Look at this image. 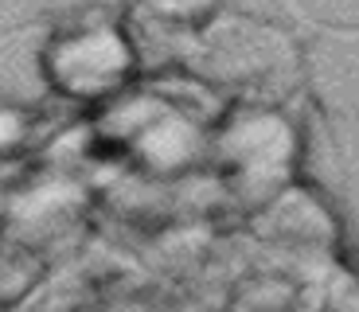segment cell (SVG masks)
I'll return each instance as SVG.
<instances>
[{"instance_id":"obj_1","label":"cell","mask_w":359,"mask_h":312,"mask_svg":"<svg viewBox=\"0 0 359 312\" xmlns=\"http://www.w3.org/2000/svg\"><path fill=\"white\" fill-rule=\"evenodd\" d=\"M141 51L117 16H71L59 20L39 47V74L47 90L67 102H109L126 94L137 79Z\"/></svg>"},{"instance_id":"obj_2","label":"cell","mask_w":359,"mask_h":312,"mask_svg":"<svg viewBox=\"0 0 359 312\" xmlns=\"http://www.w3.org/2000/svg\"><path fill=\"white\" fill-rule=\"evenodd\" d=\"M219 156L226 172L238 179V187L278 191L297 156V133L273 109H246L231 117L219 133Z\"/></svg>"},{"instance_id":"obj_3","label":"cell","mask_w":359,"mask_h":312,"mask_svg":"<svg viewBox=\"0 0 359 312\" xmlns=\"http://www.w3.org/2000/svg\"><path fill=\"white\" fill-rule=\"evenodd\" d=\"M133 4L149 24L176 36H199L226 8V0H133Z\"/></svg>"},{"instance_id":"obj_4","label":"cell","mask_w":359,"mask_h":312,"mask_svg":"<svg viewBox=\"0 0 359 312\" xmlns=\"http://www.w3.org/2000/svg\"><path fill=\"white\" fill-rule=\"evenodd\" d=\"M55 8L59 20H71V16H114V8L121 0H47Z\"/></svg>"}]
</instances>
